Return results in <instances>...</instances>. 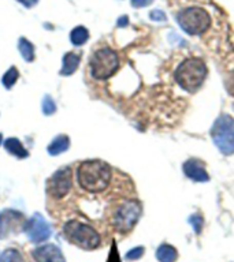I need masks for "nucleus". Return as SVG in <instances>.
<instances>
[{
  "label": "nucleus",
  "instance_id": "obj_1",
  "mask_svg": "<svg viewBox=\"0 0 234 262\" xmlns=\"http://www.w3.org/2000/svg\"><path fill=\"white\" fill-rule=\"evenodd\" d=\"M78 186L90 194L107 190L112 179V169L102 160H86L77 167L75 172Z\"/></svg>",
  "mask_w": 234,
  "mask_h": 262
},
{
  "label": "nucleus",
  "instance_id": "obj_2",
  "mask_svg": "<svg viewBox=\"0 0 234 262\" xmlns=\"http://www.w3.org/2000/svg\"><path fill=\"white\" fill-rule=\"evenodd\" d=\"M207 77V66L200 57H190L177 69L176 79L178 85L189 93L200 89Z\"/></svg>",
  "mask_w": 234,
  "mask_h": 262
},
{
  "label": "nucleus",
  "instance_id": "obj_3",
  "mask_svg": "<svg viewBox=\"0 0 234 262\" xmlns=\"http://www.w3.org/2000/svg\"><path fill=\"white\" fill-rule=\"evenodd\" d=\"M63 235L73 245L84 250H94L100 246V235L93 227L78 220L67 221L63 227Z\"/></svg>",
  "mask_w": 234,
  "mask_h": 262
},
{
  "label": "nucleus",
  "instance_id": "obj_4",
  "mask_svg": "<svg viewBox=\"0 0 234 262\" xmlns=\"http://www.w3.org/2000/svg\"><path fill=\"white\" fill-rule=\"evenodd\" d=\"M119 69V57L114 49L104 47V48L98 49L92 55L89 61L90 75L98 79V81H104L108 79L116 73Z\"/></svg>",
  "mask_w": 234,
  "mask_h": 262
},
{
  "label": "nucleus",
  "instance_id": "obj_5",
  "mask_svg": "<svg viewBox=\"0 0 234 262\" xmlns=\"http://www.w3.org/2000/svg\"><path fill=\"white\" fill-rule=\"evenodd\" d=\"M141 216V206L137 201L127 200L119 204L112 212V227L119 233L130 232Z\"/></svg>",
  "mask_w": 234,
  "mask_h": 262
},
{
  "label": "nucleus",
  "instance_id": "obj_6",
  "mask_svg": "<svg viewBox=\"0 0 234 262\" xmlns=\"http://www.w3.org/2000/svg\"><path fill=\"white\" fill-rule=\"evenodd\" d=\"M213 143L226 156L234 153V119L229 115H222L215 120L211 128Z\"/></svg>",
  "mask_w": 234,
  "mask_h": 262
},
{
  "label": "nucleus",
  "instance_id": "obj_7",
  "mask_svg": "<svg viewBox=\"0 0 234 262\" xmlns=\"http://www.w3.org/2000/svg\"><path fill=\"white\" fill-rule=\"evenodd\" d=\"M177 20L184 32L188 34H201L204 33L211 25V16L205 10L199 7L185 8L177 14Z\"/></svg>",
  "mask_w": 234,
  "mask_h": 262
},
{
  "label": "nucleus",
  "instance_id": "obj_8",
  "mask_svg": "<svg viewBox=\"0 0 234 262\" xmlns=\"http://www.w3.org/2000/svg\"><path fill=\"white\" fill-rule=\"evenodd\" d=\"M73 187V171L71 167H63L57 169L47 180V195L49 200L61 201L70 192Z\"/></svg>",
  "mask_w": 234,
  "mask_h": 262
},
{
  "label": "nucleus",
  "instance_id": "obj_9",
  "mask_svg": "<svg viewBox=\"0 0 234 262\" xmlns=\"http://www.w3.org/2000/svg\"><path fill=\"white\" fill-rule=\"evenodd\" d=\"M28 221L25 220L24 214L12 209H6L0 213V239L15 235L25 229Z\"/></svg>",
  "mask_w": 234,
  "mask_h": 262
},
{
  "label": "nucleus",
  "instance_id": "obj_10",
  "mask_svg": "<svg viewBox=\"0 0 234 262\" xmlns=\"http://www.w3.org/2000/svg\"><path fill=\"white\" fill-rule=\"evenodd\" d=\"M25 231L28 233L29 239L33 243H41V242L47 241L51 236V228H49L48 223L44 220V217L40 216L36 213L30 220L26 223Z\"/></svg>",
  "mask_w": 234,
  "mask_h": 262
},
{
  "label": "nucleus",
  "instance_id": "obj_11",
  "mask_svg": "<svg viewBox=\"0 0 234 262\" xmlns=\"http://www.w3.org/2000/svg\"><path fill=\"white\" fill-rule=\"evenodd\" d=\"M36 262H66L61 249L55 245H44L32 251Z\"/></svg>",
  "mask_w": 234,
  "mask_h": 262
},
{
  "label": "nucleus",
  "instance_id": "obj_12",
  "mask_svg": "<svg viewBox=\"0 0 234 262\" xmlns=\"http://www.w3.org/2000/svg\"><path fill=\"white\" fill-rule=\"evenodd\" d=\"M184 172L189 179L194 182H208L209 180V175L208 172L205 171L204 164L197 159L188 160L184 164Z\"/></svg>",
  "mask_w": 234,
  "mask_h": 262
},
{
  "label": "nucleus",
  "instance_id": "obj_13",
  "mask_svg": "<svg viewBox=\"0 0 234 262\" xmlns=\"http://www.w3.org/2000/svg\"><path fill=\"white\" fill-rule=\"evenodd\" d=\"M80 61H81V55L75 52H69L66 53L63 56V66H62L61 75L63 77H69L71 74H74L77 71L78 66H80Z\"/></svg>",
  "mask_w": 234,
  "mask_h": 262
},
{
  "label": "nucleus",
  "instance_id": "obj_14",
  "mask_svg": "<svg viewBox=\"0 0 234 262\" xmlns=\"http://www.w3.org/2000/svg\"><path fill=\"white\" fill-rule=\"evenodd\" d=\"M4 147L8 153H11L12 156H15L18 159H26L29 156V151L24 147V145L21 143L20 139L16 138H8L4 141Z\"/></svg>",
  "mask_w": 234,
  "mask_h": 262
},
{
  "label": "nucleus",
  "instance_id": "obj_15",
  "mask_svg": "<svg viewBox=\"0 0 234 262\" xmlns=\"http://www.w3.org/2000/svg\"><path fill=\"white\" fill-rule=\"evenodd\" d=\"M70 146V138L67 135H57L48 145V153L51 156H57L66 151Z\"/></svg>",
  "mask_w": 234,
  "mask_h": 262
},
{
  "label": "nucleus",
  "instance_id": "obj_16",
  "mask_svg": "<svg viewBox=\"0 0 234 262\" xmlns=\"http://www.w3.org/2000/svg\"><path fill=\"white\" fill-rule=\"evenodd\" d=\"M156 258L160 262H176L178 258V253L172 246L162 245L156 251Z\"/></svg>",
  "mask_w": 234,
  "mask_h": 262
},
{
  "label": "nucleus",
  "instance_id": "obj_17",
  "mask_svg": "<svg viewBox=\"0 0 234 262\" xmlns=\"http://www.w3.org/2000/svg\"><path fill=\"white\" fill-rule=\"evenodd\" d=\"M89 38V32L88 29H85L84 26H77L75 29L71 30V34H70V40L74 45H82L85 44L86 41Z\"/></svg>",
  "mask_w": 234,
  "mask_h": 262
},
{
  "label": "nucleus",
  "instance_id": "obj_18",
  "mask_svg": "<svg viewBox=\"0 0 234 262\" xmlns=\"http://www.w3.org/2000/svg\"><path fill=\"white\" fill-rule=\"evenodd\" d=\"M18 49H20L21 55L26 61L34 60V47L32 42H29L26 38H21L20 44H18Z\"/></svg>",
  "mask_w": 234,
  "mask_h": 262
},
{
  "label": "nucleus",
  "instance_id": "obj_19",
  "mask_svg": "<svg viewBox=\"0 0 234 262\" xmlns=\"http://www.w3.org/2000/svg\"><path fill=\"white\" fill-rule=\"evenodd\" d=\"M0 262H24V258L18 250L8 249L0 255Z\"/></svg>",
  "mask_w": 234,
  "mask_h": 262
},
{
  "label": "nucleus",
  "instance_id": "obj_20",
  "mask_svg": "<svg viewBox=\"0 0 234 262\" xmlns=\"http://www.w3.org/2000/svg\"><path fill=\"white\" fill-rule=\"evenodd\" d=\"M18 77H20V73H18V70L15 69V67H11V69L8 70L7 73L4 74L3 79H2V82H3V85L7 88V89H11L12 86L15 85V82L18 81Z\"/></svg>",
  "mask_w": 234,
  "mask_h": 262
},
{
  "label": "nucleus",
  "instance_id": "obj_21",
  "mask_svg": "<svg viewBox=\"0 0 234 262\" xmlns=\"http://www.w3.org/2000/svg\"><path fill=\"white\" fill-rule=\"evenodd\" d=\"M55 111H56V105H55L53 100L49 96H45L44 101H43V112L45 115H52Z\"/></svg>",
  "mask_w": 234,
  "mask_h": 262
},
{
  "label": "nucleus",
  "instance_id": "obj_22",
  "mask_svg": "<svg viewBox=\"0 0 234 262\" xmlns=\"http://www.w3.org/2000/svg\"><path fill=\"white\" fill-rule=\"evenodd\" d=\"M189 223L192 224V227L194 228L196 233H200L201 227H203V219H201V216H199V214H193V216L190 217Z\"/></svg>",
  "mask_w": 234,
  "mask_h": 262
},
{
  "label": "nucleus",
  "instance_id": "obj_23",
  "mask_svg": "<svg viewBox=\"0 0 234 262\" xmlns=\"http://www.w3.org/2000/svg\"><path fill=\"white\" fill-rule=\"evenodd\" d=\"M143 253H144L143 247H137V249L130 250V251L126 254V258L127 259H131V261H133V259H139V258L143 255Z\"/></svg>",
  "mask_w": 234,
  "mask_h": 262
},
{
  "label": "nucleus",
  "instance_id": "obj_24",
  "mask_svg": "<svg viewBox=\"0 0 234 262\" xmlns=\"http://www.w3.org/2000/svg\"><path fill=\"white\" fill-rule=\"evenodd\" d=\"M151 19L156 20V22H164L166 20V14L163 11H160V10H153L151 11Z\"/></svg>",
  "mask_w": 234,
  "mask_h": 262
},
{
  "label": "nucleus",
  "instance_id": "obj_25",
  "mask_svg": "<svg viewBox=\"0 0 234 262\" xmlns=\"http://www.w3.org/2000/svg\"><path fill=\"white\" fill-rule=\"evenodd\" d=\"M153 0H131V6L135 8L145 7V6H149Z\"/></svg>",
  "mask_w": 234,
  "mask_h": 262
},
{
  "label": "nucleus",
  "instance_id": "obj_26",
  "mask_svg": "<svg viewBox=\"0 0 234 262\" xmlns=\"http://www.w3.org/2000/svg\"><path fill=\"white\" fill-rule=\"evenodd\" d=\"M18 2L24 4L25 7L30 8V7H33V6H36L38 0H18Z\"/></svg>",
  "mask_w": 234,
  "mask_h": 262
},
{
  "label": "nucleus",
  "instance_id": "obj_27",
  "mask_svg": "<svg viewBox=\"0 0 234 262\" xmlns=\"http://www.w3.org/2000/svg\"><path fill=\"white\" fill-rule=\"evenodd\" d=\"M227 90H229L230 93L234 96V78H233V82L227 81Z\"/></svg>",
  "mask_w": 234,
  "mask_h": 262
},
{
  "label": "nucleus",
  "instance_id": "obj_28",
  "mask_svg": "<svg viewBox=\"0 0 234 262\" xmlns=\"http://www.w3.org/2000/svg\"><path fill=\"white\" fill-rule=\"evenodd\" d=\"M2 139H3V135L0 134V143H2Z\"/></svg>",
  "mask_w": 234,
  "mask_h": 262
}]
</instances>
